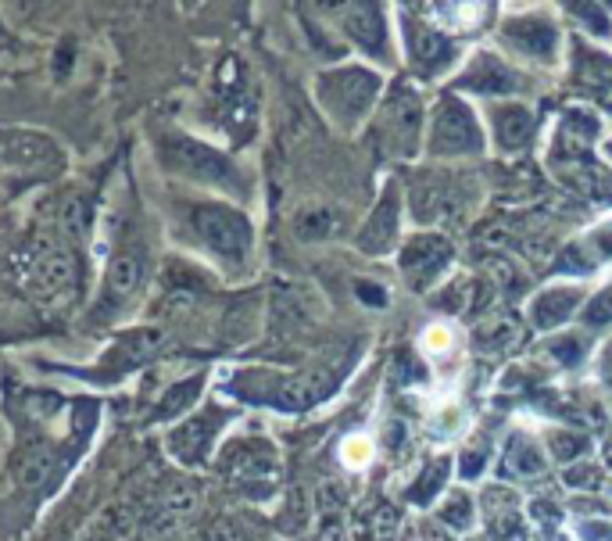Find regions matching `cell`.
I'll return each instance as SVG.
<instances>
[{
  "label": "cell",
  "instance_id": "cell-1",
  "mask_svg": "<svg viewBox=\"0 0 612 541\" xmlns=\"http://www.w3.org/2000/svg\"><path fill=\"white\" fill-rule=\"evenodd\" d=\"M4 162H8L11 169H33L36 176H47V172L58 169V165H51V162H61V155H58V147H54L47 137L22 133V137L8 140V147H4Z\"/></svg>",
  "mask_w": 612,
  "mask_h": 541
},
{
  "label": "cell",
  "instance_id": "cell-2",
  "mask_svg": "<svg viewBox=\"0 0 612 541\" xmlns=\"http://www.w3.org/2000/svg\"><path fill=\"white\" fill-rule=\"evenodd\" d=\"M197 223H201V233L208 237L215 251L222 255H240L247 248V233L240 226V219H233L230 212H222V208H208V212L197 215Z\"/></svg>",
  "mask_w": 612,
  "mask_h": 541
},
{
  "label": "cell",
  "instance_id": "cell-3",
  "mask_svg": "<svg viewBox=\"0 0 612 541\" xmlns=\"http://www.w3.org/2000/svg\"><path fill=\"white\" fill-rule=\"evenodd\" d=\"M140 280H144V258L136 251H126L111 262V273H108V291L111 298H129L133 291H140Z\"/></svg>",
  "mask_w": 612,
  "mask_h": 541
},
{
  "label": "cell",
  "instance_id": "cell-4",
  "mask_svg": "<svg viewBox=\"0 0 612 541\" xmlns=\"http://www.w3.org/2000/svg\"><path fill=\"white\" fill-rule=\"evenodd\" d=\"M340 459H344V466H351V470H362V466H369V459H373V441L355 434V438H348L340 445Z\"/></svg>",
  "mask_w": 612,
  "mask_h": 541
},
{
  "label": "cell",
  "instance_id": "cell-5",
  "mask_svg": "<svg viewBox=\"0 0 612 541\" xmlns=\"http://www.w3.org/2000/svg\"><path fill=\"white\" fill-rule=\"evenodd\" d=\"M451 344H455V337H451V330L444 327V323H434V327L423 330V352L426 355H444L451 352Z\"/></svg>",
  "mask_w": 612,
  "mask_h": 541
}]
</instances>
